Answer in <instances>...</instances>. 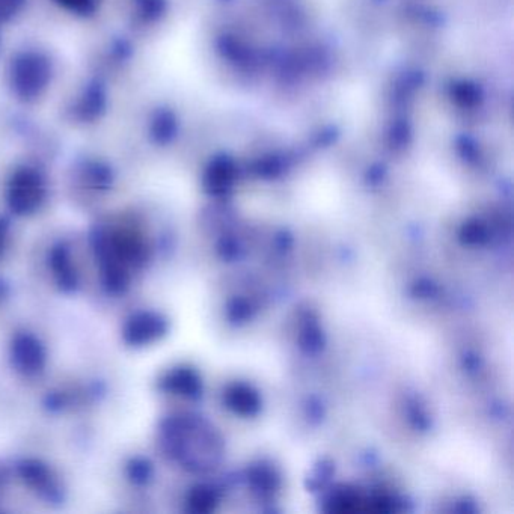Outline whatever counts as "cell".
<instances>
[{
    "instance_id": "30bf717a",
    "label": "cell",
    "mask_w": 514,
    "mask_h": 514,
    "mask_svg": "<svg viewBox=\"0 0 514 514\" xmlns=\"http://www.w3.org/2000/svg\"><path fill=\"white\" fill-rule=\"evenodd\" d=\"M127 475H129L132 483L142 486V484H147L151 477H153V466H151L148 460L136 457V459H132L127 463Z\"/></svg>"
},
{
    "instance_id": "8992f818",
    "label": "cell",
    "mask_w": 514,
    "mask_h": 514,
    "mask_svg": "<svg viewBox=\"0 0 514 514\" xmlns=\"http://www.w3.org/2000/svg\"><path fill=\"white\" fill-rule=\"evenodd\" d=\"M20 477L26 486L38 493L49 502H61L62 490L52 469L40 460L26 459L17 465Z\"/></svg>"
},
{
    "instance_id": "ba28073f",
    "label": "cell",
    "mask_w": 514,
    "mask_h": 514,
    "mask_svg": "<svg viewBox=\"0 0 514 514\" xmlns=\"http://www.w3.org/2000/svg\"><path fill=\"white\" fill-rule=\"evenodd\" d=\"M49 267L56 284L62 291L71 293L79 287V273L74 269L70 248L64 243H58L50 249Z\"/></svg>"
},
{
    "instance_id": "4fadbf2b",
    "label": "cell",
    "mask_w": 514,
    "mask_h": 514,
    "mask_svg": "<svg viewBox=\"0 0 514 514\" xmlns=\"http://www.w3.org/2000/svg\"><path fill=\"white\" fill-rule=\"evenodd\" d=\"M64 10L70 13L77 14V16H91L97 11L98 0H56Z\"/></svg>"
},
{
    "instance_id": "52a82bcc",
    "label": "cell",
    "mask_w": 514,
    "mask_h": 514,
    "mask_svg": "<svg viewBox=\"0 0 514 514\" xmlns=\"http://www.w3.org/2000/svg\"><path fill=\"white\" fill-rule=\"evenodd\" d=\"M108 242L118 260L129 269H141L147 264L150 252L147 243L138 233H133L132 230H115L108 233Z\"/></svg>"
},
{
    "instance_id": "6da1fadb",
    "label": "cell",
    "mask_w": 514,
    "mask_h": 514,
    "mask_svg": "<svg viewBox=\"0 0 514 514\" xmlns=\"http://www.w3.org/2000/svg\"><path fill=\"white\" fill-rule=\"evenodd\" d=\"M52 64L38 52H25L11 62L10 83L14 94L25 101L37 100L49 88Z\"/></svg>"
},
{
    "instance_id": "7a4b0ae2",
    "label": "cell",
    "mask_w": 514,
    "mask_h": 514,
    "mask_svg": "<svg viewBox=\"0 0 514 514\" xmlns=\"http://www.w3.org/2000/svg\"><path fill=\"white\" fill-rule=\"evenodd\" d=\"M8 205L11 212L28 216L37 212L46 199V183L43 175L32 168H22L14 172L8 183Z\"/></svg>"
},
{
    "instance_id": "277c9868",
    "label": "cell",
    "mask_w": 514,
    "mask_h": 514,
    "mask_svg": "<svg viewBox=\"0 0 514 514\" xmlns=\"http://www.w3.org/2000/svg\"><path fill=\"white\" fill-rule=\"evenodd\" d=\"M11 361L14 368L25 376H37L46 367V347L35 335L17 334L11 343Z\"/></svg>"
},
{
    "instance_id": "7c38bea8",
    "label": "cell",
    "mask_w": 514,
    "mask_h": 514,
    "mask_svg": "<svg viewBox=\"0 0 514 514\" xmlns=\"http://www.w3.org/2000/svg\"><path fill=\"white\" fill-rule=\"evenodd\" d=\"M79 108V114L82 115L83 120H92L103 109V98L97 91H89L80 101Z\"/></svg>"
},
{
    "instance_id": "2e32d148",
    "label": "cell",
    "mask_w": 514,
    "mask_h": 514,
    "mask_svg": "<svg viewBox=\"0 0 514 514\" xmlns=\"http://www.w3.org/2000/svg\"><path fill=\"white\" fill-rule=\"evenodd\" d=\"M5 237H7V224L0 219V254L4 251Z\"/></svg>"
},
{
    "instance_id": "8fae6325",
    "label": "cell",
    "mask_w": 514,
    "mask_h": 514,
    "mask_svg": "<svg viewBox=\"0 0 514 514\" xmlns=\"http://www.w3.org/2000/svg\"><path fill=\"white\" fill-rule=\"evenodd\" d=\"M86 180L97 190H106L112 186L111 171L103 165H98V163L86 169Z\"/></svg>"
},
{
    "instance_id": "9c48e42d",
    "label": "cell",
    "mask_w": 514,
    "mask_h": 514,
    "mask_svg": "<svg viewBox=\"0 0 514 514\" xmlns=\"http://www.w3.org/2000/svg\"><path fill=\"white\" fill-rule=\"evenodd\" d=\"M160 386L165 391L184 395V397H196L199 391H201V383H199L198 376L189 368H175L174 371H169L163 377Z\"/></svg>"
},
{
    "instance_id": "3957f363",
    "label": "cell",
    "mask_w": 514,
    "mask_h": 514,
    "mask_svg": "<svg viewBox=\"0 0 514 514\" xmlns=\"http://www.w3.org/2000/svg\"><path fill=\"white\" fill-rule=\"evenodd\" d=\"M92 249L100 267L101 279L106 290L112 294L126 293L130 285V269L118 260L108 242V233L97 230L92 234Z\"/></svg>"
},
{
    "instance_id": "5b68a950",
    "label": "cell",
    "mask_w": 514,
    "mask_h": 514,
    "mask_svg": "<svg viewBox=\"0 0 514 514\" xmlns=\"http://www.w3.org/2000/svg\"><path fill=\"white\" fill-rule=\"evenodd\" d=\"M168 331V322L153 311H141L127 319L123 328L124 343L132 347H144L160 340Z\"/></svg>"
},
{
    "instance_id": "9a60e30c",
    "label": "cell",
    "mask_w": 514,
    "mask_h": 514,
    "mask_svg": "<svg viewBox=\"0 0 514 514\" xmlns=\"http://www.w3.org/2000/svg\"><path fill=\"white\" fill-rule=\"evenodd\" d=\"M25 0H0V23L8 22L22 10Z\"/></svg>"
},
{
    "instance_id": "5bb4252c",
    "label": "cell",
    "mask_w": 514,
    "mask_h": 514,
    "mask_svg": "<svg viewBox=\"0 0 514 514\" xmlns=\"http://www.w3.org/2000/svg\"><path fill=\"white\" fill-rule=\"evenodd\" d=\"M213 502H215V496L210 492L209 489H201L193 490L192 495L189 498V505L193 511H207L212 507Z\"/></svg>"
}]
</instances>
